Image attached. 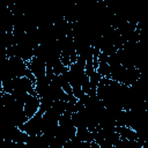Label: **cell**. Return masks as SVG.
I'll return each instance as SVG.
<instances>
[{"instance_id":"obj_1","label":"cell","mask_w":148,"mask_h":148,"mask_svg":"<svg viewBox=\"0 0 148 148\" xmlns=\"http://www.w3.org/2000/svg\"><path fill=\"white\" fill-rule=\"evenodd\" d=\"M42 117H43V113L40 111H38L35 116L29 118L20 127V130L22 132H24L25 134H28V135H39V134H42Z\"/></svg>"},{"instance_id":"obj_2","label":"cell","mask_w":148,"mask_h":148,"mask_svg":"<svg viewBox=\"0 0 148 148\" xmlns=\"http://www.w3.org/2000/svg\"><path fill=\"white\" fill-rule=\"evenodd\" d=\"M28 69L31 72V74L35 76V79H39L45 76V71H46V65L43 60L32 57L28 62H27Z\"/></svg>"},{"instance_id":"obj_3","label":"cell","mask_w":148,"mask_h":148,"mask_svg":"<svg viewBox=\"0 0 148 148\" xmlns=\"http://www.w3.org/2000/svg\"><path fill=\"white\" fill-rule=\"evenodd\" d=\"M39 106H40L39 97L37 95H30L28 97V99L25 101V103L23 104V112H24L25 117L29 119L32 116H35L39 111Z\"/></svg>"}]
</instances>
